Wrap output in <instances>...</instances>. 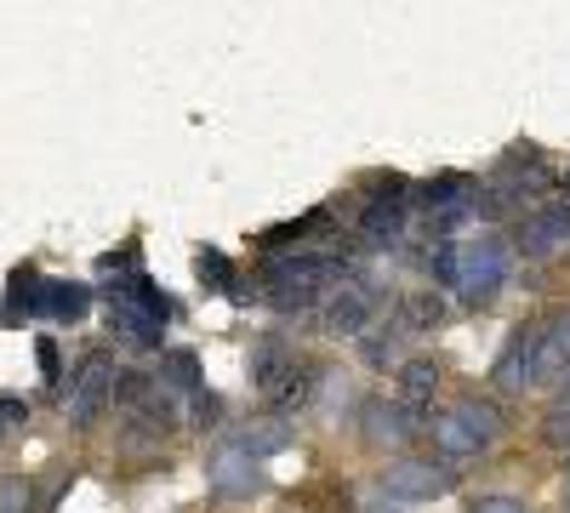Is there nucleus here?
<instances>
[{"mask_svg": "<svg viewBox=\"0 0 570 513\" xmlns=\"http://www.w3.org/2000/svg\"><path fill=\"white\" fill-rule=\"evenodd\" d=\"M508 279V246L497 235H473L462 251H456V286L473 297V303H491Z\"/></svg>", "mask_w": 570, "mask_h": 513, "instance_id": "obj_1", "label": "nucleus"}, {"mask_svg": "<svg viewBox=\"0 0 570 513\" xmlns=\"http://www.w3.org/2000/svg\"><path fill=\"white\" fill-rule=\"evenodd\" d=\"M383 491L389 496H445L451 491V468L422 462V456H400V462L383 468Z\"/></svg>", "mask_w": 570, "mask_h": 513, "instance_id": "obj_2", "label": "nucleus"}, {"mask_svg": "<svg viewBox=\"0 0 570 513\" xmlns=\"http://www.w3.org/2000/svg\"><path fill=\"white\" fill-rule=\"evenodd\" d=\"M206 480H212L223 496H252L257 480H263V468H257V456H246L240 445H223V451L206 462Z\"/></svg>", "mask_w": 570, "mask_h": 513, "instance_id": "obj_3", "label": "nucleus"}, {"mask_svg": "<svg viewBox=\"0 0 570 513\" xmlns=\"http://www.w3.org/2000/svg\"><path fill=\"white\" fill-rule=\"evenodd\" d=\"M331 274V263H320V257H297V263H279V268H268V286H274V303H308L314 297V286Z\"/></svg>", "mask_w": 570, "mask_h": 513, "instance_id": "obj_4", "label": "nucleus"}, {"mask_svg": "<svg viewBox=\"0 0 570 513\" xmlns=\"http://www.w3.org/2000/svg\"><path fill=\"white\" fill-rule=\"evenodd\" d=\"M497 383L502 388H531L537 383V332H513V343L497 359Z\"/></svg>", "mask_w": 570, "mask_h": 513, "instance_id": "obj_5", "label": "nucleus"}, {"mask_svg": "<svg viewBox=\"0 0 570 513\" xmlns=\"http://www.w3.org/2000/svg\"><path fill=\"white\" fill-rule=\"evenodd\" d=\"M109 388H115L109 359H86V365H80V377H75V399H69V416H75V423H86V416L104 405Z\"/></svg>", "mask_w": 570, "mask_h": 513, "instance_id": "obj_6", "label": "nucleus"}, {"mask_svg": "<svg viewBox=\"0 0 570 513\" xmlns=\"http://www.w3.org/2000/svg\"><path fill=\"white\" fill-rule=\"evenodd\" d=\"M365 319H371V292H365V286H343L337 297L325 303V325H331V332L360 337V332H365Z\"/></svg>", "mask_w": 570, "mask_h": 513, "instance_id": "obj_7", "label": "nucleus"}, {"mask_svg": "<svg viewBox=\"0 0 570 513\" xmlns=\"http://www.w3.org/2000/svg\"><path fill=\"white\" fill-rule=\"evenodd\" d=\"M559 240H570V211H537L525 228H519V246L531 257H548Z\"/></svg>", "mask_w": 570, "mask_h": 513, "instance_id": "obj_8", "label": "nucleus"}, {"mask_svg": "<svg viewBox=\"0 0 570 513\" xmlns=\"http://www.w3.org/2000/svg\"><path fill=\"white\" fill-rule=\"evenodd\" d=\"M360 228H365L371 246H389V240H400V228H405V206H400V200H376Z\"/></svg>", "mask_w": 570, "mask_h": 513, "instance_id": "obj_9", "label": "nucleus"}, {"mask_svg": "<svg viewBox=\"0 0 570 513\" xmlns=\"http://www.w3.org/2000/svg\"><path fill=\"white\" fill-rule=\"evenodd\" d=\"M434 388H440V365H434V359H405V365H400V394H405L411 405H422Z\"/></svg>", "mask_w": 570, "mask_h": 513, "instance_id": "obj_10", "label": "nucleus"}, {"mask_svg": "<svg viewBox=\"0 0 570 513\" xmlns=\"http://www.w3.org/2000/svg\"><path fill=\"white\" fill-rule=\"evenodd\" d=\"M40 308H46V314H58V319H75V314H86V286H63V279H46V286H40Z\"/></svg>", "mask_w": 570, "mask_h": 513, "instance_id": "obj_11", "label": "nucleus"}, {"mask_svg": "<svg viewBox=\"0 0 570 513\" xmlns=\"http://www.w3.org/2000/svg\"><path fill=\"white\" fill-rule=\"evenodd\" d=\"M365 416H371V428H365V434H371L376 445H400V440L411 434V423H405V411H400V405H371Z\"/></svg>", "mask_w": 570, "mask_h": 513, "instance_id": "obj_12", "label": "nucleus"}, {"mask_svg": "<svg viewBox=\"0 0 570 513\" xmlns=\"http://www.w3.org/2000/svg\"><path fill=\"white\" fill-rule=\"evenodd\" d=\"M285 440H292V428H285V423H252L234 445H240L246 456H268V451H285Z\"/></svg>", "mask_w": 570, "mask_h": 513, "instance_id": "obj_13", "label": "nucleus"}, {"mask_svg": "<svg viewBox=\"0 0 570 513\" xmlns=\"http://www.w3.org/2000/svg\"><path fill=\"white\" fill-rule=\"evenodd\" d=\"M451 416H456V423H462V428H468L473 440H480V445H485V440L497 434V411H491L485 399H462V405H456Z\"/></svg>", "mask_w": 570, "mask_h": 513, "instance_id": "obj_14", "label": "nucleus"}, {"mask_svg": "<svg viewBox=\"0 0 570 513\" xmlns=\"http://www.w3.org/2000/svg\"><path fill=\"white\" fill-rule=\"evenodd\" d=\"M428 428H434V440H440V451H451V456H468V451H480V440H473L462 423H456V416L445 411V416H434V423H428Z\"/></svg>", "mask_w": 570, "mask_h": 513, "instance_id": "obj_15", "label": "nucleus"}, {"mask_svg": "<svg viewBox=\"0 0 570 513\" xmlns=\"http://www.w3.org/2000/svg\"><path fill=\"white\" fill-rule=\"evenodd\" d=\"M160 371H166V383H171V388H195V383H200V359L188 354V348H171Z\"/></svg>", "mask_w": 570, "mask_h": 513, "instance_id": "obj_16", "label": "nucleus"}, {"mask_svg": "<svg viewBox=\"0 0 570 513\" xmlns=\"http://www.w3.org/2000/svg\"><path fill=\"white\" fill-rule=\"evenodd\" d=\"M405 319L416 325V332H428V325H440V319H445V303H440L434 292H422V297L405 303Z\"/></svg>", "mask_w": 570, "mask_h": 513, "instance_id": "obj_17", "label": "nucleus"}, {"mask_svg": "<svg viewBox=\"0 0 570 513\" xmlns=\"http://www.w3.org/2000/svg\"><path fill=\"white\" fill-rule=\"evenodd\" d=\"M195 268H200V279H212L217 292H228V279H234V274H228V257H223V251H200Z\"/></svg>", "mask_w": 570, "mask_h": 513, "instance_id": "obj_18", "label": "nucleus"}, {"mask_svg": "<svg viewBox=\"0 0 570 513\" xmlns=\"http://www.w3.org/2000/svg\"><path fill=\"white\" fill-rule=\"evenodd\" d=\"M0 513H29V485H23V480L0 485Z\"/></svg>", "mask_w": 570, "mask_h": 513, "instance_id": "obj_19", "label": "nucleus"}, {"mask_svg": "<svg viewBox=\"0 0 570 513\" xmlns=\"http://www.w3.org/2000/svg\"><path fill=\"white\" fill-rule=\"evenodd\" d=\"M548 440H553V445H570V399H559V405L548 411Z\"/></svg>", "mask_w": 570, "mask_h": 513, "instance_id": "obj_20", "label": "nucleus"}, {"mask_svg": "<svg viewBox=\"0 0 570 513\" xmlns=\"http://www.w3.org/2000/svg\"><path fill=\"white\" fill-rule=\"evenodd\" d=\"M548 343L570 359V308H564V314H553V325H548Z\"/></svg>", "mask_w": 570, "mask_h": 513, "instance_id": "obj_21", "label": "nucleus"}, {"mask_svg": "<svg viewBox=\"0 0 570 513\" xmlns=\"http://www.w3.org/2000/svg\"><path fill=\"white\" fill-rule=\"evenodd\" d=\"M473 513H525V502H513V496H485Z\"/></svg>", "mask_w": 570, "mask_h": 513, "instance_id": "obj_22", "label": "nucleus"}, {"mask_svg": "<svg viewBox=\"0 0 570 513\" xmlns=\"http://www.w3.org/2000/svg\"><path fill=\"white\" fill-rule=\"evenodd\" d=\"M0 416H7V423H18V416H23V399H12V394H0Z\"/></svg>", "mask_w": 570, "mask_h": 513, "instance_id": "obj_23", "label": "nucleus"}, {"mask_svg": "<svg viewBox=\"0 0 570 513\" xmlns=\"http://www.w3.org/2000/svg\"><path fill=\"white\" fill-rule=\"evenodd\" d=\"M40 365H46V377H58V348L52 343H40Z\"/></svg>", "mask_w": 570, "mask_h": 513, "instance_id": "obj_24", "label": "nucleus"}, {"mask_svg": "<svg viewBox=\"0 0 570 513\" xmlns=\"http://www.w3.org/2000/svg\"><path fill=\"white\" fill-rule=\"evenodd\" d=\"M564 399H570V365H564Z\"/></svg>", "mask_w": 570, "mask_h": 513, "instance_id": "obj_25", "label": "nucleus"}, {"mask_svg": "<svg viewBox=\"0 0 570 513\" xmlns=\"http://www.w3.org/2000/svg\"><path fill=\"white\" fill-rule=\"evenodd\" d=\"M376 513H394V507H376Z\"/></svg>", "mask_w": 570, "mask_h": 513, "instance_id": "obj_26", "label": "nucleus"}, {"mask_svg": "<svg viewBox=\"0 0 570 513\" xmlns=\"http://www.w3.org/2000/svg\"><path fill=\"white\" fill-rule=\"evenodd\" d=\"M564 507H570V491H564Z\"/></svg>", "mask_w": 570, "mask_h": 513, "instance_id": "obj_27", "label": "nucleus"}]
</instances>
